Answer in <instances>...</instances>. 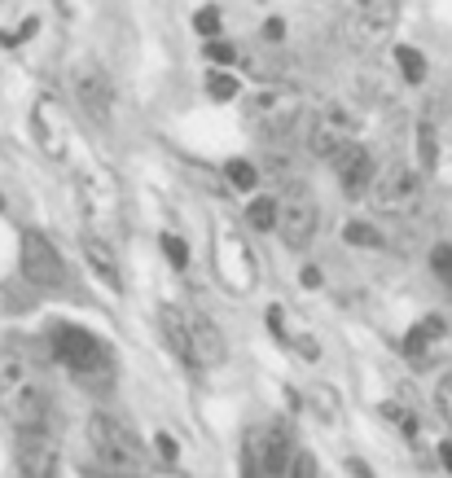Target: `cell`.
I'll use <instances>...</instances> for the list:
<instances>
[{"label": "cell", "instance_id": "obj_19", "mask_svg": "<svg viewBox=\"0 0 452 478\" xmlns=\"http://www.w3.org/2000/svg\"><path fill=\"white\" fill-rule=\"evenodd\" d=\"M395 62H400V75H404L409 84H421V79H426V58H421L418 49L400 44V49H395Z\"/></svg>", "mask_w": 452, "mask_h": 478}, {"label": "cell", "instance_id": "obj_30", "mask_svg": "<svg viewBox=\"0 0 452 478\" xmlns=\"http://www.w3.org/2000/svg\"><path fill=\"white\" fill-rule=\"evenodd\" d=\"M285 474H316V461H312V452H299V447H294V456H290V465H285Z\"/></svg>", "mask_w": 452, "mask_h": 478}, {"label": "cell", "instance_id": "obj_17", "mask_svg": "<svg viewBox=\"0 0 452 478\" xmlns=\"http://www.w3.org/2000/svg\"><path fill=\"white\" fill-rule=\"evenodd\" d=\"M444 334H448L444 316H426V320H418V325L409 329V338H404V351H409L413 360H426V356H430V342L444 338Z\"/></svg>", "mask_w": 452, "mask_h": 478}, {"label": "cell", "instance_id": "obj_35", "mask_svg": "<svg viewBox=\"0 0 452 478\" xmlns=\"http://www.w3.org/2000/svg\"><path fill=\"white\" fill-rule=\"evenodd\" d=\"M303 285H308V290H316V285H321V273H316V268H308V273H303Z\"/></svg>", "mask_w": 452, "mask_h": 478}, {"label": "cell", "instance_id": "obj_33", "mask_svg": "<svg viewBox=\"0 0 452 478\" xmlns=\"http://www.w3.org/2000/svg\"><path fill=\"white\" fill-rule=\"evenodd\" d=\"M154 447L163 452V461H176V439H172V435H158V439H154Z\"/></svg>", "mask_w": 452, "mask_h": 478}, {"label": "cell", "instance_id": "obj_9", "mask_svg": "<svg viewBox=\"0 0 452 478\" xmlns=\"http://www.w3.org/2000/svg\"><path fill=\"white\" fill-rule=\"evenodd\" d=\"M14 456H18V470L27 478H53L58 474V444L49 439V430H18V444H14Z\"/></svg>", "mask_w": 452, "mask_h": 478}, {"label": "cell", "instance_id": "obj_6", "mask_svg": "<svg viewBox=\"0 0 452 478\" xmlns=\"http://www.w3.org/2000/svg\"><path fill=\"white\" fill-rule=\"evenodd\" d=\"M53 356L67 365L70 374L79 377H93V374H105V347L88 329H75V325H58L53 334Z\"/></svg>", "mask_w": 452, "mask_h": 478}, {"label": "cell", "instance_id": "obj_5", "mask_svg": "<svg viewBox=\"0 0 452 478\" xmlns=\"http://www.w3.org/2000/svg\"><path fill=\"white\" fill-rule=\"evenodd\" d=\"M316 224H321V206L308 189H299V185H290L285 189V198L277 203V229L281 241L285 246H294V250H303V246H312L316 238Z\"/></svg>", "mask_w": 452, "mask_h": 478}, {"label": "cell", "instance_id": "obj_3", "mask_svg": "<svg viewBox=\"0 0 452 478\" xmlns=\"http://www.w3.org/2000/svg\"><path fill=\"white\" fill-rule=\"evenodd\" d=\"M290 456H294L290 421H268L264 430L246 435V474H285Z\"/></svg>", "mask_w": 452, "mask_h": 478}, {"label": "cell", "instance_id": "obj_26", "mask_svg": "<svg viewBox=\"0 0 452 478\" xmlns=\"http://www.w3.org/2000/svg\"><path fill=\"white\" fill-rule=\"evenodd\" d=\"M430 268H435L439 281H448V290H452V246H435L430 250Z\"/></svg>", "mask_w": 452, "mask_h": 478}, {"label": "cell", "instance_id": "obj_25", "mask_svg": "<svg viewBox=\"0 0 452 478\" xmlns=\"http://www.w3.org/2000/svg\"><path fill=\"white\" fill-rule=\"evenodd\" d=\"M418 149H421V167L430 171L435 167V154H439V149H435V128H430V123H418Z\"/></svg>", "mask_w": 452, "mask_h": 478}, {"label": "cell", "instance_id": "obj_23", "mask_svg": "<svg viewBox=\"0 0 452 478\" xmlns=\"http://www.w3.org/2000/svg\"><path fill=\"white\" fill-rule=\"evenodd\" d=\"M224 176H229V185H233V189H255V180H259L255 163H246V158H233V163L224 167Z\"/></svg>", "mask_w": 452, "mask_h": 478}, {"label": "cell", "instance_id": "obj_8", "mask_svg": "<svg viewBox=\"0 0 452 478\" xmlns=\"http://www.w3.org/2000/svg\"><path fill=\"white\" fill-rule=\"evenodd\" d=\"M185 325H189V369H215V365H224L229 342L220 334V325L211 316H203V311H185Z\"/></svg>", "mask_w": 452, "mask_h": 478}, {"label": "cell", "instance_id": "obj_20", "mask_svg": "<svg viewBox=\"0 0 452 478\" xmlns=\"http://www.w3.org/2000/svg\"><path fill=\"white\" fill-rule=\"evenodd\" d=\"M383 417L391 421V426H395V430H400V435H409V439L418 435V417H413V409H404V404L386 400V404H383Z\"/></svg>", "mask_w": 452, "mask_h": 478}, {"label": "cell", "instance_id": "obj_24", "mask_svg": "<svg viewBox=\"0 0 452 478\" xmlns=\"http://www.w3.org/2000/svg\"><path fill=\"white\" fill-rule=\"evenodd\" d=\"M207 93L215 102H233V97H238V79H233V75H211Z\"/></svg>", "mask_w": 452, "mask_h": 478}, {"label": "cell", "instance_id": "obj_4", "mask_svg": "<svg viewBox=\"0 0 452 478\" xmlns=\"http://www.w3.org/2000/svg\"><path fill=\"white\" fill-rule=\"evenodd\" d=\"M18 268H23V276L32 281L35 290H58L67 281V264H62L58 246L44 233H35V229H27L18 238Z\"/></svg>", "mask_w": 452, "mask_h": 478}, {"label": "cell", "instance_id": "obj_36", "mask_svg": "<svg viewBox=\"0 0 452 478\" xmlns=\"http://www.w3.org/2000/svg\"><path fill=\"white\" fill-rule=\"evenodd\" d=\"M439 461L448 465V474H452V444H439Z\"/></svg>", "mask_w": 452, "mask_h": 478}, {"label": "cell", "instance_id": "obj_21", "mask_svg": "<svg viewBox=\"0 0 452 478\" xmlns=\"http://www.w3.org/2000/svg\"><path fill=\"white\" fill-rule=\"evenodd\" d=\"M246 220H250V229L268 233V229L277 224V203H273V198H255V203H250V211H246Z\"/></svg>", "mask_w": 452, "mask_h": 478}, {"label": "cell", "instance_id": "obj_15", "mask_svg": "<svg viewBox=\"0 0 452 478\" xmlns=\"http://www.w3.org/2000/svg\"><path fill=\"white\" fill-rule=\"evenodd\" d=\"M79 246H84V259H88V268L102 276L110 290H123V281H119V255H114V246L105 238H97V233H84L79 238Z\"/></svg>", "mask_w": 452, "mask_h": 478}, {"label": "cell", "instance_id": "obj_31", "mask_svg": "<svg viewBox=\"0 0 452 478\" xmlns=\"http://www.w3.org/2000/svg\"><path fill=\"white\" fill-rule=\"evenodd\" d=\"M163 250H167V259H172L176 268H185V264H189V250H185V241L172 238V233L163 238Z\"/></svg>", "mask_w": 452, "mask_h": 478}, {"label": "cell", "instance_id": "obj_7", "mask_svg": "<svg viewBox=\"0 0 452 478\" xmlns=\"http://www.w3.org/2000/svg\"><path fill=\"white\" fill-rule=\"evenodd\" d=\"M374 203L383 206V211H391V215H404V211H413L421 198V176L409 163H391V167L378 176L374 171Z\"/></svg>", "mask_w": 452, "mask_h": 478}, {"label": "cell", "instance_id": "obj_10", "mask_svg": "<svg viewBox=\"0 0 452 478\" xmlns=\"http://www.w3.org/2000/svg\"><path fill=\"white\" fill-rule=\"evenodd\" d=\"M75 97L84 105V114L93 119V123H110V114H114V88H110V79H105L102 67H79L75 70Z\"/></svg>", "mask_w": 452, "mask_h": 478}, {"label": "cell", "instance_id": "obj_14", "mask_svg": "<svg viewBox=\"0 0 452 478\" xmlns=\"http://www.w3.org/2000/svg\"><path fill=\"white\" fill-rule=\"evenodd\" d=\"M348 140H351V119L339 114V110H325L312 123V132H308V149H312L316 158H330V154H334L339 145H348Z\"/></svg>", "mask_w": 452, "mask_h": 478}, {"label": "cell", "instance_id": "obj_13", "mask_svg": "<svg viewBox=\"0 0 452 478\" xmlns=\"http://www.w3.org/2000/svg\"><path fill=\"white\" fill-rule=\"evenodd\" d=\"M32 128H35V137H40V149H44L49 158H62V154H67V119H62V110H58L53 97H40V102H35Z\"/></svg>", "mask_w": 452, "mask_h": 478}, {"label": "cell", "instance_id": "obj_2", "mask_svg": "<svg viewBox=\"0 0 452 478\" xmlns=\"http://www.w3.org/2000/svg\"><path fill=\"white\" fill-rule=\"evenodd\" d=\"M88 444H93V456H97L102 470H114V474L140 470V444L123 421H114L105 412H93L88 417Z\"/></svg>", "mask_w": 452, "mask_h": 478}, {"label": "cell", "instance_id": "obj_22", "mask_svg": "<svg viewBox=\"0 0 452 478\" xmlns=\"http://www.w3.org/2000/svg\"><path fill=\"white\" fill-rule=\"evenodd\" d=\"M343 241H348V246H360V250H374V246H383L378 229H374V224H360V220L343 229Z\"/></svg>", "mask_w": 452, "mask_h": 478}, {"label": "cell", "instance_id": "obj_1", "mask_svg": "<svg viewBox=\"0 0 452 478\" xmlns=\"http://www.w3.org/2000/svg\"><path fill=\"white\" fill-rule=\"evenodd\" d=\"M0 412H5V421H14V430L49 426V391L23 360L0 369Z\"/></svg>", "mask_w": 452, "mask_h": 478}, {"label": "cell", "instance_id": "obj_32", "mask_svg": "<svg viewBox=\"0 0 452 478\" xmlns=\"http://www.w3.org/2000/svg\"><path fill=\"white\" fill-rule=\"evenodd\" d=\"M281 32H285V23H281V18H268V23H264V32H259V35L277 44V40H281Z\"/></svg>", "mask_w": 452, "mask_h": 478}, {"label": "cell", "instance_id": "obj_37", "mask_svg": "<svg viewBox=\"0 0 452 478\" xmlns=\"http://www.w3.org/2000/svg\"><path fill=\"white\" fill-rule=\"evenodd\" d=\"M0 206H5V198H0Z\"/></svg>", "mask_w": 452, "mask_h": 478}, {"label": "cell", "instance_id": "obj_18", "mask_svg": "<svg viewBox=\"0 0 452 478\" xmlns=\"http://www.w3.org/2000/svg\"><path fill=\"white\" fill-rule=\"evenodd\" d=\"M163 334H167L176 356L189 365V325H185V311L180 308H163Z\"/></svg>", "mask_w": 452, "mask_h": 478}, {"label": "cell", "instance_id": "obj_12", "mask_svg": "<svg viewBox=\"0 0 452 478\" xmlns=\"http://www.w3.org/2000/svg\"><path fill=\"white\" fill-rule=\"evenodd\" d=\"M330 163H334V171H339V180H343V189H348L351 198L369 194V185H374V158H369V149H365L360 140L339 145V149L330 154Z\"/></svg>", "mask_w": 452, "mask_h": 478}, {"label": "cell", "instance_id": "obj_34", "mask_svg": "<svg viewBox=\"0 0 452 478\" xmlns=\"http://www.w3.org/2000/svg\"><path fill=\"white\" fill-rule=\"evenodd\" d=\"M281 316H285L281 308H268V329H273V334H281Z\"/></svg>", "mask_w": 452, "mask_h": 478}, {"label": "cell", "instance_id": "obj_27", "mask_svg": "<svg viewBox=\"0 0 452 478\" xmlns=\"http://www.w3.org/2000/svg\"><path fill=\"white\" fill-rule=\"evenodd\" d=\"M435 404H439V412H444V421L452 426V374L439 377V386H435Z\"/></svg>", "mask_w": 452, "mask_h": 478}, {"label": "cell", "instance_id": "obj_28", "mask_svg": "<svg viewBox=\"0 0 452 478\" xmlns=\"http://www.w3.org/2000/svg\"><path fill=\"white\" fill-rule=\"evenodd\" d=\"M194 27H198V35H220V9H198L194 14Z\"/></svg>", "mask_w": 452, "mask_h": 478}, {"label": "cell", "instance_id": "obj_29", "mask_svg": "<svg viewBox=\"0 0 452 478\" xmlns=\"http://www.w3.org/2000/svg\"><path fill=\"white\" fill-rule=\"evenodd\" d=\"M207 58H211V62H220V67H233V62H238V49H233V44H224V40H211Z\"/></svg>", "mask_w": 452, "mask_h": 478}, {"label": "cell", "instance_id": "obj_16", "mask_svg": "<svg viewBox=\"0 0 452 478\" xmlns=\"http://www.w3.org/2000/svg\"><path fill=\"white\" fill-rule=\"evenodd\" d=\"M351 14L360 18V27L369 35H386L400 18V5L395 0H351Z\"/></svg>", "mask_w": 452, "mask_h": 478}, {"label": "cell", "instance_id": "obj_11", "mask_svg": "<svg viewBox=\"0 0 452 478\" xmlns=\"http://www.w3.org/2000/svg\"><path fill=\"white\" fill-rule=\"evenodd\" d=\"M255 123H259L264 140H285L294 132V123H299V97H290V93L259 97L255 102Z\"/></svg>", "mask_w": 452, "mask_h": 478}]
</instances>
